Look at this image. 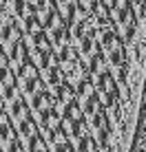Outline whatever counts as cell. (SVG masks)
<instances>
[{
    "mask_svg": "<svg viewBox=\"0 0 146 152\" xmlns=\"http://www.w3.org/2000/svg\"><path fill=\"white\" fill-rule=\"evenodd\" d=\"M7 55H9V60L15 62V64H22V62H27L29 60V46H27V42H24L22 38L20 40H15L9 44V51H7Z\"/></svg>",
    "mask_w": 146,
    "mask_h": 152,
    "instance_id": "4",
    "label": "cell"
},
{
    "mask_svg": "<svg viewBox=\"0 0 146 152\" xmlns=\"http://www.w3.org/2000/svg\"><path fill=\"white\" fill-rule=\"evenodd\" d=\"M0 152H2V148H0Z\"/></svg>",
    "mask_w": 146,
    "mask_h": 152,
    "instance_id": "17",
    "label": "cell"
},
{
    "mask_svg": "<svg viewBox=\"0 0 146 152\" xmlns=\"http://www.w3.org/2000/svg\"><path fill=\"white\" fill-rule=\"evenodd\" d=\"M49 108H58L55 106V95L49 91H38L31 95V110L33 113H44Z\"/></svg>",
    "mask_w": 146,
    "mask_h": 152,
    "instance_id": "2",
    "label": "cell"
},
{
    "mask_svg": "<svg viewBox=\"0 0 146 152\" xmlns=\"http://www.w3.org/2000/svg\"><path fill=\"white\" fill-rule=\"evenodd\" d=\"M0 40H2V44H11V42L20 40V27L13 20H4L0 24Z\"/></svg>",
    "mask_w": 146,
    "mask_h": 152,
    "instance_id": "5",
    "label": "cell"
},
{
    "mask_svg": "<svg viewBox=\"0 0 146 152\" xmlns=\"http://www.w3.org/2000/svg\"><path fill=\"white\" fill-rule=\"evenodd\" d=\"M126 75H128V64L117 66V69H115V73H113V77L117 80V84H126Z\"/></svg>",
    "mask_w": 146,
    "mask_h": 152,
    "instance_id": "13",
    "label": "cell"
},
{
    "mask_svg": "<svg viewBox=\"0 0 146 152\" xmlns=\"http://www.w3.org/2000/svg\"><path fill=\"white\" fill-rule=\"evenodd\" d=\"M18 86H20V93L22 95H33V93H38V88L42 86L40 84V77H38V66L33 64L31 60L22 62L18 69Z\"/></svg>",
    "mask_w": 146,
    "mask_h": 152,
    "instance_id": "1",
    "label": "cell"
},
{
    "mask_svg": "<svg viewBox=\"0 0 146 152\" xmlns=\"http://www.w3.org/2000/svg\"><path fill=\"white\" fill-rule=\"evenodd\" d=\"M0 9H2V0H0Z\"/></svg>",
    "mask_w": 146,
    "mask_h": 152,
    "instance_id": "16",
    "label": "cell"
},
{
    "mask_svg": "<svg viewBox=\"0 0 146 152\" xmlns=\"http://www.w3.org/2000/svg\"><path fill=\"white\" fill-rule=\"evenodd\" d=\"M64 75L60 73V69L55 64H51L49 69H44V84L46 86H51V88H58L60 84H64Z\"/></svg>",
    "mask_w": 146,
    "mask_h": 152,
    "instance_id": "11",
    "label": "cell"
},
{
    "mask_svg": "<svg viewBox=\"0 0 146 152\" xmlns=\"http://www.w3.org/2000/svg\"><path fill=\"white\" fill-rule=\"evenodd\" d=\"M7 113L11 115L15 121H20V119H24L29 115L27 113V104H24V99L20 95H15L13 99H9V102H7Z\"/></svg>",
    "mask_w": 146,
    "mask_h": 152,
    "instance_id": "6",
    "label": "cell"
},
{
    "mask_svg": "<svg viewBox=\"0 0 146 152\" xmlns=\"http://www.w3.org/2000/svg\"><path fill=\"white\" fill-rule=\"evenodd\" d=\"M55 106H58V110H62L64 106H69V104L75 102V86H71L69 82H64V84H60L58 88H55Z\"/></svg>",
    "mask_w": 146,
    "mask_h": 152,
    "instance_id": "3",
    "label": "cell"
},
{
    "mask_svg": "<svg viewBox=\"0 0 146 152\" xmlns=\"http://www.w3.org/2000/svg\"><path fill=\"white\" fill-rule=\"evenodd\" d=\"M38 132V121H35L31 115H27L24 119H20L18 121V137L20 139H29V137H33V134Z\"/></svg>",
    "mask_w": 146,
    "mask_h": 152,
    "instance_id": "8",
    "label": "cell"
},
{
    "mask_svg": "<svg viewBox=\"0 0 146 152\" xmlns=\"http://www.w3.org/2000/svg\"><path fill=\"white\" fill-rule=\"evenodd\" d=\"M20 139L18 137V130L11 126V121L9 119H4L2 124H0V148H4L7 143H11V141Z\"/></svg>",
    "mask_w": 146,
    "mask_h": 152,
    "instance_id": "10",
    "label": "cell"
},
{
    "mask_svg": "<svg viewBox=\"0 0 146 152\" xmlns=\"http://www.w3.org/2000/svg\"><path fill=\"white\" fill-rule=\"evenodd\" d=\"M4 119H7V108H4L2 104H0V124H2Z\"/></svg>",
    "mask_w": 146,
    "mask_h": 152,
    "instance_id": "15",
    "label": "cell"
},
{
    "mask_svg": "<svg viewBox=\"0 0 146 152\" xmlns=\"http://www.w3.org/2000/svg\"><path fill=\"white\" fill-rule=\"evenodd\" d=\"M64 126H66V130H69V137H71L73 141H77L80 137L88 134V132H86L88 121H86L84 117H82V119H75V121H64Z\"/></svg>",
    "mask_w": 146,
    "mask_h": 152,
    "instance_id": "9",
    "label": "cell"
},
{
    "mask_svg": "<svg viewBox=\"0 0 146 152\" xmlns=\"http://www.w3.org/2000/svg\"><path fill=\"white\" fill-rule=\"evenodd\" d=\"M51 152H75L73 148H75V145L71 143V141H60V143H55V145H51Z\"/></svg>",
    "mask_w": 146,
    "mask_h": 152,
    "instance_id": "14",
    "label": "cell"
},
{
    "mask_svg": "<svg viewBox=\"0 0 146 152\" xmlns=\"http://www.w3.org/2000/svg\"><path fill=\"white\" fill-rule=\"evenodd\" d=\"M88 75H93V77H97V75H102V73H106L108 71V64H106V55L104 53H95L93 57H88Z\"/></svg>",
    "mask_w": 146,
    "mask_h": 152,
    "instance_id": "7",
    "label": "cell"
},
{
    "mask_svg": "<svg viewBox=\"0 0 146 152\" xmlns=\"http://www.w3.org/2000/svg\"><path fill=\"white\" fill-rule=\"evenodd\" d=\"M95 145H97L95 137L84 134V137H80L75 141V152H95Z\"/></svg>",
    "mask_w": 146,
    "mask_h": 152,
    "instance_id": "12",
    "label": "cell"
}]
</instances>
